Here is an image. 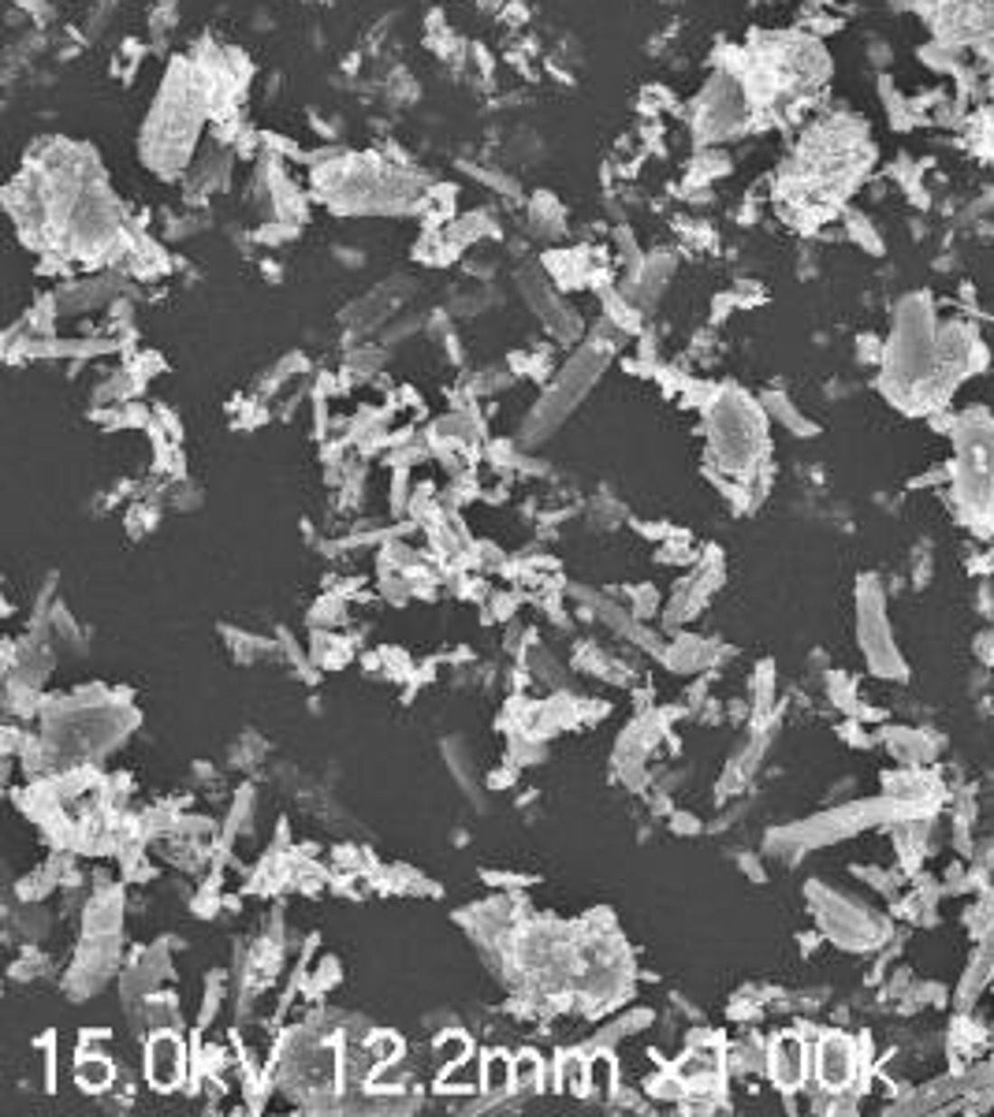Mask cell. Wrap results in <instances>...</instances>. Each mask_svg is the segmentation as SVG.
Returning <instances> with one entry per match:
<instances>
[{"label": "cell", "mask_w": 994, "mask_h": 1117, "mask_svg": "<svg viewBox=\"0 0 994 1117\" xmlns=\"http://www.w3.org/2000/svg\"><path fill=\"white\" fill-rule=\"evenodd\" d=\"M145 1073L157 1088H175L183 1080V1047L175 1036H157L145 1050Z\"/></svg>", "instance_id": "obj_1"}, {"label": "cell", "mask_w": 994, "mask_h": 1117, "mask_svg": "<svg viewBox=\"0 0 994 1117\" xmlns=\"http://www.w3.org/2000/svg\"><path fill=\"white\" fill-rule=\"evenodd\" d=\"M820 1076L830 1088H842L853 1076V1050L846 1039H827L820 1050Z\"/></svg>", "instance_id": "obj_2"}, {"label": "cell", "mask_w": 994, "mask_h": 1117, "mask_svg": "<svg viewBox=\"0 0 994 1117\" xmlns=\"http://www.w3.org/2000/svg\"><path fill=\"white\" fill-rule=\"evenodd\" d=\"M774 1069H779V1080H783V1084H797V1080H801L804 1062H801V1050H797L793 1039H783L779 1047H774Z\"/></svg>", "instance_id": "obj_3"}, {"label": "cell", "mask_w": 994, "mask_h": 1117, "mask_svg": "<svg viewBox=\"0 0 994 1117\" xmlns=\"http://www.w3.org/2000/svg\"><path fill=\"white\" fill-rule=\"evenodd\" d=\"M75 1076H79V1084H82L86 1092H101L105 1084L112 1080V1065L101 1062V1058H82L79 1069H75Z\"/></svg>", "instance_id": "obj_4"}, {"label": "cell", "mask_w": 994, "mask_h": 1117, "mask_svg": "<svg viewBox=\"0 0 994 1117\" xmlns=\"http://www.w3.org/2000/svg\"><path fill=\"white\" fill-rule=\"evenodd\" d=\"M511 1084H514V1073H511V1062L503 1058V1054H495V1058H488L484 1088H488V1092H503V1088H511Z\"/></svg>", "instance_id": "obj_5"}, {"label": "cell", "mask_w": 994, "mask_h": 1117, "mask_svg": "<svg viewBox=\"0 0 994 1117\" xmlns=\"http://www.w3.org/2000/svg\"><path fill=\"white\" fill-rule=\"evenodd\" d=\"M537 1069H540V1065H537L533 1058H521V1062H518V1076H514V1080H533V1076H537Z\"/></svg>", "instance_id": "obj_6"}]
</instances>
